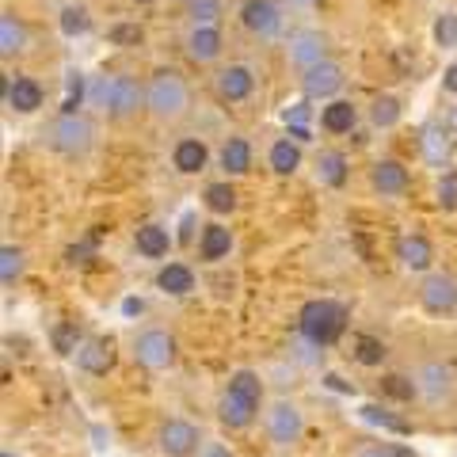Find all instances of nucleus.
Returning <instances> with one entry per match:
<instances>
[{"instance_id": "24", "label": "nucleus", "mask_w": 457, "mask_h": 457, "mask_svg": "<svg viewBox=\"0 0 457 457\" xmlns=\"http://www.w3.org/2000/svg\"><path fill=\"white\" fill-rule=\"evenodd\" d=\"M221 168L228 171V176H245V171L252 168V145L245 137H228L221 145Z\"/></svg>"}, {"instance_id": "38", "label": "nucleus", "mask_w": 457, "mask_h": 457, "mask_svg": "<svg viewBox=\"0 0 457 457\" xmlns=\"http://www.w3.org/2000/svg\"><path fill=\"white\" fill-rule=\"evenodd\" d=\"M62 31H65L69 38L84 35V31H88V12H84V8H65V12H62Z\"/></svg>"}, {"instance_id": "35", "label": "nucleus", "mask_w": 457, "mask_h": 457, "mask_svg": "<svg viewBox=\"0 0 457 457\" xmlns=\"http://www.w3.org/2000/svg\"><path fill=\"white\" fill-rule=\"evenodd\" d=\"M187 16H191L195 27L213 23L221 16V0H187Z\"/></svg>"}, {"instance_id": "40", "label": "nucleus", "mask_w": 457, "mask_h": 457, "mask_svg": "<svg viewBox=\"0 0 457 457\" xmlns=\"http://www.w3.org/2000/svg\"><path fill=\"white\" fill-rule=\"evenodd\" d=\"M362 416H366L370 423H378V427H389V431H396V435H408V431H411V427H408L404 420L385 416V411H381V408H374V404H366V408H362Z\"/></svg>"}, {"instance_id": "15", "label": "nucleus", "mask_w": 457, "mask_h": 457, "mask_svg": "<svg viewBox=\"0 0 457 457\" xmlns=\"http://www.w3.org/2000/svg\"><path fill=\"white\" fill-rule=\"evenodd\" d=\"M370 183H374V191L385 195V198H400L408 191V168L400 161H378L374 171H370Z\"/></svg>"}, {"instance_id": "17", "label": "nucleus", "mask_w": 457, "mask_h": 457, "mask_svg": "<svg viewBox=\"0 0 457 457\" xmlns=\"http://www.w3.org/2000/svg\"><path fill=\"white\" fill-rule=\"evenodd\" d=\"M77 366L84 370V374L104 378L107 370L114 366V343H111V339H88V343H84V347L77 351Z\"/></svg>"}, {"instance_id": "16", "label": "nucleus", "mask_w": 457, "mask_h": 457, "mask_svg": "<svg viewBox=\"0 0 457 457\" xmlns=\"http://www.w3.org/2000/svg\"><path fill=\"white\" fill-rule=\"evenodd\" d=\"M255 411H260V404H255V400H248V396H240V393H233V389H225L221 404H218L221 423L233 427V431H245V427L255 420Z\"/></svg>"}, {"instance_id": "42", "label": "nucleus", "mask_w": 457, "mask_h": 457, "mask_svg": "<svg viewBox=\"0 0 457 457\" xmlns=\"http://www.w3.org/2000/svg\"><path fill=\"white\" fill-rule=\"evenodd\" d=\"M80 96H84V80H80V73H73L69 77V96H65V111L62 114H77Z\"/></svg>"}, {"instance_id": "46", "label": "nucleus", "mask_w": 457, "mask_h": 457, "mask_svg": "<svg viewBox=\"0 0 457 457\" xmlns=\"http://www.w3.org/2000/svg\"><path fill=\"white\" fill-rule=\"evenodd\" d=\"M305 119H309V107H305V104H297V107H294V114L286 111V122H305Z\"/></svg>"}, {"instance_id": "8", "label": "nucleus", "mask_w": 457, "mask_h": 457, "mask_svg": "<svg viewBox=\"0 0 457 457\" xmlns=\"http://www.w3.org/2000/svg\"><path fill=\"white\" fill-rule=\"evenodd\" d=\"M420 302L427 312H435V317H442V312H453L457 309V278L450 275H427L423 286H420Z\"/></svg>"}, {"instance_id": "23", "label": "nucleus", "mask_w": 457, "mask_h": 457, "mask_svg": "<svg viewBox=\"0 0 457 457\" xmlns=\"http://www.w3.org/2000/svg\"><path fill=\"white\" fill-rule=\"evenodd\" d=\"M228 248H233V233H228L225 225H206L203 228V245H198V255H203L206 263L225 260Z\"/></svg>"}, {"instance_id": "47", "label": "nucleus", "mask_w": 457, "mask_h": 457, "mask_svg": "<svg viewBox=\"0 0 457 457\" xmlns=\"http://www.w3.org/2000/svg\"><path fill=\"white\" fill-rule=\"evenodd\" d=\"M362 457H389V446H385V450H366Z\"/></svg>"}, {"instance_id": "19", "label": "nucleus", "mask_w": 457, "mask_h": 457, "mask_svg": "<svg viewBox=\"0 0 457 457\" xmlns=\"http://www.w3.org/2000/svg\"><path fill=\"white\" fill-rule=\"evenodd\" d=\"M210 161V149H206V141H198V137H183L176 153H171V164H176V171H183V176H198V171L206 168Z\"/></svg>"}, {"instance_id": "22", "label": "nucleus", "mask_w": 457, "mask_h": 457, "mask_svg": "<svg viewBox=\"0 0 457 457\" xmlns=\"http://www.w3.org/2000/svg\"><path fill=\"white\" fill-rule=\"evenodd\" d=\"M134 245H137V252L145 255V260H161V255H168V248H171V237H168L164 225H141Z\"/></svg>"}, {"instance_id": "3", "label": "nucleus", "mask_w": 457, "mask_h": 457, "mask_svg": "<svg viewBox=\"0 0 457 457\" xmlns=\"http://www.w3.org/2000/svg\"><path fill=\"white\" fill-rule=\"evenodd\" d=\"M46 141H50V149L65 156H84L92 149V122L84 114H62V119L50 122Z\"/></svg>"}, {"instance_id": "7", "label": "nucleus", "mask_w": 457, "mask_h": 457, "mask_svg": "<svg viewBox=\"0 0 457 457\" xmlns=\"http://www.w3.org/2000/svg\"><path fill=\"white\" fill-rule=\"evenodd\" d=\"M161 450L164 457H191L195 450H203V435L187 420H168L161 427Z\"/></svg>"}, {"instance_id": "33", "label": "nucleus", "mask_w": 457, "mask_h": 457, "mask_svg": "<svg viewBox=\"0 0 457 457\" xmlns=\"http://www.w3.org/2000/svg\"><path fill=\"white\" fill-rule=\"evenodd\" d=\"M354 359L362 366H381L385 359V343L374 339V336H354Z\"/></svg>"}, {"instance_id": "30", "label": "nucleus", "mask_w": 457, "mask_h": 457, "mask_svg": "<svg viewBox=\"0 0 457 457\" xmlns=\"http://www.w3.org/2000/svg\"><path fill=\"white\" fill-rule=\"evenodd\" d=\"M228 389L240 393V396H248V400H255V404H260V400H263V381L255 378L252 370H237V374L228 378Z\"/></svg>"}, {"instance_id": "27", "label": "nucleus", "mask_w": 457, "mask_h": 457, "mask_svg": "<svg viewBox=\"0 0 457 457\" xmlns=\"http://www.w3.org/2000/svg\"><path fill=\"white\" fill-rule=\"evenodd\" d=\"M270 168H275L278 176H290V171L302 168V149H297L290 137L275 141V145H270Z\"/></svg>"}, {"instance_id": "20", "label": "nucleus", "mask_w": 457, "mask_h": 457, "mask_svg": "<svg viewBox=\"0 0 457 457\" xmlns=\"http://www.w3.org/2000/svg\"><path fill=\"white\" fill-rule=\"evenodd\" d=\"M354 122H359V107L351 99H332L324 111H320V126L328 134H351Z\"/></svg>"}, {"instance_id": "39", "label": "nucleus", "mask_w": 457, "mask_h": 457, "mask_svg": "<svg viewBox=\"0 0 457 457\" xmlns=\"http://www.w3.org/2000/svg\"><path fill=\"white\" fill-rule=\"evenodd\" d=\"M435 42H438V46H457V16H453V12L438 16V23H435Z\"/></svg>"}, {"instance_id": "26", "label": "nucleus", "mask_w": 457, "mask_h": 457, "mask_svg": "<svg viewBox=\"0 0 457 457\" xmlns=\"http://www.w3.org/2000/svg\"><path fill=\"white\" fill-rule=\"evenodd\" d=\"M23 46H27L23 23L12 16V12H4V16H0V54H4V57H16V54H23Z\"/></svg>"}, {"instance_id": "4", "label": "nucleus", "mask_w": 457, "mask_h": 457, "mask_svg": "<svg viewBox=\"0 0 457 457\" xmlns=\"http://www.w3.org/2000/svg\"><path fill=\"white\" fill-rule=\"evenodd\" d=\"M134 359L145 370H164L176 359V339H171L164 328H149V332H141L134 339Z\"/></svg>"}, {"instance_id": "49", "label": "nucleus", "mask_w": 457, "mask_h": 457, "mask_svg": "<svg viewBox=\"0 0 457 457\" xmlns=\"http://www.w3.org/2000/svg\"><path fill=\"white\" fill-rule=\"evenodd\" d=\"M297 4H312V0H297Z\"/></svg>"}, {"instance_id": "29", "label": "nucleus", "mask_w": 457, "mask_h": 457, "mask_svg": "<svg viewBox=\"0 0 457 457\" xmlns=\"http://www.w3.org/2000/svg\"><path fill=\"white\" fill-rule=\"evenodd\" d=\"M206 206L213 213L237 210V187H233V183H210V187H206Z\"/></svg>"}, {"instance_id": "45", "label": "nucleus", "mask_w": 457, "mask_h": 457, "mask_svg": "<svg viewBox=\"0 0 457 457\" xmlns=\"http://www.w3.org/2000/svg\"><path fill=\"white\" fill-rule=\"evenodd\" d=\"M442 88H446V92H453L457 96V62L446 69V73H442Z\"/></svg>"}, {"instance_id": "43", "label": "nucleus", "mask_w": 457, "mask_h": 457, "mask_svg": "<svg viewBox=\"0 0 457 457\" xmlns=\"http://www.w3.org/2000/svg\"><path fill=\"white\" fill-rule=\"evenodd\" d=\"M111 80H114V77H111ZM111 80H107V77H99V80L92 84V107L107 111V99H111Z\"/></svg>"}, {"instance_id": "10", "label": "nucleus", "mask_w": 457, "mask_h": 457, "mask_svg": "<svg viewBox=\"0 0 457 457\" xmlns=\"http://www.w3.org/2000/svg\"><path fill=\"white\" fill-rule=\"evenodd\" d=\"M343 65H336V62H320V65H312V69H305V77H302V92L309 96V99H332L339 88H343Z\"/></svg>"}, {"instance_id": "12", "label": "nucleus", "mask_w": 457, "mask_h": 457, "mask_svg": "<svg viewBox=\"0 0 457 457\" xmlns=\"http://www.w3.org/2000/svg\"><path fill=\"white\" fill-rule=\"evenodd\" d=\"M183 46H187V57L198 65H210V62H218L221 57V46H225V38L221 31L213 23H203V27H191L187 38H183Z\"/></svg>"}, {"instance_id": "9", "label": "nucleus", "mask_w": 457, "mask_h": 457, "mask_svg": "<svg viewBox=\"0 0 457 457\" xmlns=\"http://www.w3.org/2000/svg\"><path fill=\"white\" fill-rule=\"evenodd\" d=\"M286 57H290V65H297L305 73V69L328 62V42H324L320 31H297V35H290Z\"/></svg>"}, {"instance_id": "13", "label": "nucleus", "mask_w": 457, "mask_h": 457, "mask_svg": "<svg viewBox=\"0 0 457 457\" xmlns=\"http://www.w3.org/2000/svg\"><path fill=\"white\" fill-rule=\"evenodd\" d=\"M416 389L423 400H431V404H442L450 393H453V374H450V366H442V362H427L416 370Z\"/></svg>"}, {"instance_id": "1", "label": "nucleus", "mask_w": 457, "mask_h": 457, "mask_svg": "<svg viewBox=\"0 0 457 457\" xmlns=\"http://www.w3.org/2000/svg\"><path fill=\"white\" fill-rule=\"evenodd\" d=\"M343 328H347V309L332 297H317V302H309L302 312H297V332H302L305 343L312 347H332V343L343 336Z\"/></svg>"}, {"instance_id": "25", "label": "nucleus", "mask_w": 457, "mask_h": 457, "mask_svg": "<svg viewBox=\"0 0 457 457\" xmlns=\"http://www.w3.org/2000/svg\"><path fill=\"white\" fill-rule=\"evenodd\" d=\"M156 286H161L164 294L183 297L195 290V275H191V267H183V263H168V267H161V275H156Z\"/></svg>"}, {"instance_id": "5", "label": "nucleus", "mask_w": 457, "mask_h": 457, "mask_svg": "<svg viewBox=\"0 0 457 457\" xmlns=\"http://www.w3.org/2000/svg\"><path fill=\"white\" fill-rule=\"evenodd\" d=\"M302 408L294 404V400H275L267 411V435L275 446H294L297 438H302Z\"/></svg>"}, {"instance_id": "18", "label": "nucleus", "mask_w": 457, "mask_h": 457, "mask_svg": "<svg viewBox=\"0 0 457 457\" xmlns=\"http://www.w3.org/2000/svg\"><path fill=\"white\" fill-rule=\"evenodd\" d=\"M4 99H8L12 111L31 114V111L42 107V88H38V80H31V77H16V80H4Z\"/></svg>"}, {"instance_id": "37", "label": "nucleus", "mask_w": 457, "mask_h": 457, "mask_svg": "<svg viewBox=\"0 0 457 457\" xmlns=\"http://www.w3.org/2000/svg\"><path fill=\"white\" fill-rule=\"evenodd\" d=\"M381 389L396 396V400H411L420 389H416V378H400V374H389V378H381Z\"/></svg>"}, {"instance_id": "41", "label": "nucleus", "mask_w": 457, "mask_h": 457, "mask_svg": "<svg viewBox=\"0 0 457 457\" xmlns=\"http://www.w3.org/2000/svg\"><path fill=\"white\" fill-rule=\"evenodd\" d=\"M438 206L457 210V171H446V176L438 179Z\"/></svg>"}, {"instance_id": "21", "label": "nucleus", "mask_w": 457, "mask_h": 457, "mask_svg": "<svg viewBox=\"0 0 457 457\" xmlns=\"http://www.w3.org/2000/svg\"><path fill=\"white\" fill-rule=\"evenodd\" d=\"M396 255H400V263H404L408 270H427V267H431V260H435V248H431V240H427V237L411 233V237H404L396 245Z\"/></svg>"}, {"instance_id": "6", "label": "nucleus", "mask_w": 457, "mask_h": 457, "mask_svg": "<svg viewBox=\"0 0 457 457\" xmlns=\"http://www.w3.org/2000/svg\"><path fill=\"white\" fill-rule=\"evenodd\" d=\"M141 107H145V88L134 80V77H114L111 80V99H107V114L114 122L130 119V114H137Z\"/></svg>"}, {"instance_id": "34", "label": "nucleus", "mask_w": 457, "mask_h": 457, "mask_svg": "<svg viewBox=\"0 0 457 457\" xmlns=\"http://www.w3.org/2000/svg\"><path fill=\"white\" fill-rule=\"evenodd\" d=\"M54 347L62 354H77L84 343H80V328L77 324H57L54 328Z\"/></svg>"}, {"instance_id": "36", "label": "nucleus", "mask_w": 457, "mask_h": 457, "mask_svg": "<svg viewBox=\"0 0 457 457\" xmlns=\"http://www.w3.org/2000/svg\"><path fill=\"white\" fill-rule=\"evenodd\" d=\"M107 38L114 42V46H141V38H145V31H141L137 23H114Z\"/></svg>"}, {"instance_id": "48", "label": "nucleus", "mask_w": 457, "mask_h": 457, "mask_svg": "<svg viewBox=\"0 0 457 457\" xmlns=\"http://www.w3.org/2000/svg\"><path fill=\"white\" fill-rule=\"evenodd\" d=\"M0 457H16V453H12V450H4V453H0Z\"/></svg>"}, {"instance_id": "14", "label": "nucleus", "mask_w": 457, "mask_h": 457, "mask_svg": "<svg viewBox=\"0 0 457 457\" xmlns=\"http://www.w3.org/2000/svg\"><path fill=\"white\" fill-rule=\"evenodd\" d=\"M240 23L252 35H275L278 31V4L275 0H245L240 4Z\"/></svg>"}, {"instance_id": "11", "label": "nucleus", "mask_w": 457, "mask_h": 457, "mask_svg": "<svg viewBox=\"0 0 457 457\" xmlns=\"http://www.w3.org/2000/svg\"><path fill=\"white\" fill-rule=\"evenodd\" d=\"M213 88H218V96L225 99V104H240V99H248L252 88H255V77L248 65H225L213 73Z\"/></svg>"}, {"instance_id": "44", "label": "nucleus", "mask_w": 457, "mask_h": 457, "mask_svg": "<svg viewBox=\"0 0 457 457\" xmlns=\"http://www.w3.org/2000/svg\"><path fill=\"white\" fill-rule=\"evenodd\" d=\"M198 457H228V450L221 446V442H203V450H198Z\"/></svg>"}, {"instance_id": "2", "label": "nucleus", "mask_w": 457, "mask_h": 457, "mask_svg": "<svg viewBox=\"0 0 457 457\" xmlns=\"http://www.w3.org/2000/svg\"><path fill=\"white\" fill-rule=\"evenodd\" d=\"M145 107H149L153 119H161V122H176V119L187 114L191 92H187V84H183V77L176 73V69L153 73L149 88H145Z\"/></svg>"}, {"instance_id": "31", "label": "nucleus", "mask_w": 457, "mask_h": 457, "mask_svg": "<svg viewBox=\"0 0 457 457\" xmlns=\"http://www.w3.org/2000/svg\"><path fill=\"white\" fill-rule=\"evenodd\" d=\"M320 176H324V183H332V187H343V179H347V156L320 153Z\"/></svg>"}, {"instance_id": "28", "label": "nucleus", "mask_w": 457, "mask_h": 457, "mask_svg": "<svg viewBox=\"0 0 457 457\" xmlns=\"http://www.w3.org/2000/svg\"><path fill=\"white\" fill-rule=\"evenodd\" d=\"M370 122L381 126V130H389V126H396V122H400V99H393V96L374 99V107H370Z\"/></svg>"}, {"instance_id": "50", "label": "nucleus", "mask_w": 457, "mask_h": 457, "mask_svg": "<svg viewBox=\"0 0 457 457\" xmlns=\"http://www.w3.org/2000/svg\"><path fill=\"white\" fill-rule=\"evenodd\" d=\"M137 4H153V0H137Z\"/></svg>"}, {"instance_id": "32", "label": "nucleus", "mask_w": 457, "mask_h": 457, "mask_svg": "<svg viewBox=\"0 0 457 457\" xmlns=\"http://www.w3.org/2000/svg\"><path fill=\"white\" fill-rule=\"evenodd\" d=\"M20 275H23V252L12 248V245H4V248H0V282H4V286H16Z\"/></svg>"}]
</instances>
